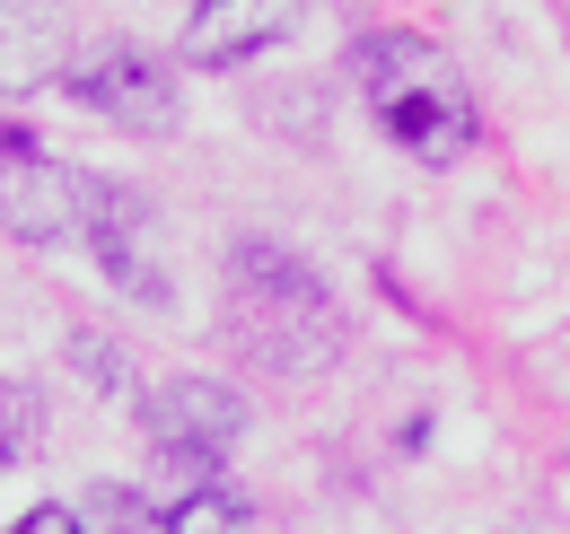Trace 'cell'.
Returning a JSON list of instances; mask_svg holds the SVG:
<instances>
[{"label": "cell", "instance_id": "obj_11", "mask_svg": "<svg viewBox=\"0 0 570 534\" xmlns=\"http://www.w3.org/2000/svg\"><path fill=\"white\" fill-rule=\"evenodd\" d=\"M79 526H167V500H132V491H97V500H79Z\"/></svg>", "mask_w": 570, "mask_h": 534}, {"label": "cell", "instance_id": "obj_4", "mask_svg": "<svg viewBox=\"0 0 570 534\" xmlns=\"http://www.w3.org/2000/svg\"><path fill=\"white\" fill-rule=\"evenodd\" d=\"M237 429H246V403L228 386H212V377H167L141 403V438L176 482H212L219 456L237 447Z\"/></svg>", "mask_w": 570, "mask_h": 534}, {"label": "cell", "instance_id": "obj_6", "mask_svg": "<svg viewBox=\"0 0 570 534\" xmlns=\"http://www.w3.org/2000/svg\"><path fill=\"white\" fill-rule=\"evenodd\" d=\"M79 255H97V271L141 298V307H167V264H158V228H149V201L132 185H97V210L79 228Z\"/></svg>", "mask_w": 570, "mask_h": 534}, {"label": "cell", "instance_id": "obj_10", "mask_svg": "<svg viewBox=\"0 0 570 534\" xmlns=\"http://www.w3.org/2000/svg\"><path fill=\"white\" fill-rule=\"evenodd\" d=\"M255 508L246 500H228V491H194V500H167V526L176 534H203V526H246Z\"/></svg>", "mask_w": 570, "mask_h": 534}, {"label": "cell", "instance_id": "obj_9", "mask_svg": "<svg viewBox=\"0 0 570 534\" xmlns=\"http://www.w3.org/2000/svg\"><path fill=\"white\" fill-rule=\"evenodd\" d=\"M36 447H45V395L18 386V377H0V473L27 465Z\"/></svg>", "mask_w": 570, "mask_h": 534}, {"label": "cell", "instance_id": "obj_7", "mask_svg": "<svg viewBox=\"0 0 570 534\" xmlns=\"http://www.w3.org/2000/svg\"><path fill=\"white\" fill-rule=\"evenodd\" d=\"M289 27H298V0H203L176 36V62L185 70H228V62H255L273 53Z\"/></svg>", "mask_w": 570, "mask_h": 534}, {"label": "cell", "instance_id": "obj_1", "mask_svg": "<svg viewBox=\"0 0 570 534\" xmlns=\"http://www.w3.org/2000/svg\"><path fill=\"white\" fill-rule=\"evenodd\" d=\"M219 334L264 377H316L343 359V307L307 255H289L273 237H237L228 280H219Z\"/></svg>", "mask_w": 570, "mask_h": 534}, {"label": "cell", "instance_id": "obj_3", "mask_svg": "<svg viewBox=\"0 0 570 534\" xmlns=\"http://www.w3.org/2000/svg\"><path fill=\"white\" fill-rule=\"evenodd\" d=\"M62 88H71L88 115L124 123V132H167V123H176V70H167V53H149V44H132V36L71 44Z\"/></svg>", "mask_w": 570, "mask_h": 534}, {"label": "cell", "instance_id": "obj_2", "mask_svg": "<svg viewBox=\"0 0 570 534\" xmlns=\"http://www.w3.org/2000/svg\"><path fill=\"white\" fill-rule=\"evenodd\" d=\"M352 88L368 97L377 132L422 167H456L474 149V88L456 79V62L413 36V27H377L352 44Z\"/></svg>", "mask_w": 570, "mask_h": 534}, {"label": "cell", "instance_id": "obj_5", "mask_svg": "<svg viewBox=\"0 0 570 534\" xmlns=\"http://www.w3.org/2000/svg\"><path fill=\"white\" fill-rule=\"evenodd\" d=\"M97 185L106 176H88V167H62V158H45V149H9L0 158V228L9 237H27V246H79V228H88V210H97Z\"/></svg>", "mask_w": 570, "mask_h": 534}, {"label": "cell", "instance_id": "obj_12", "mask_svg": "<svg viewBox=\"0 0 570 534\" xmlns=\"http://www.w3.org/2000/svg\"><path fill=\"white\" fill-rule=\"evenodd\" d=\"M79 526V508H27L18 517V534H71Z\"/></svg>", "mask_w": 570, "mask_h": 534}, {"label": "cell", "instance_id": "obj_8", "mask_svg": "<svg viewBox=\"0 0 570 534\" xmlns=\"http://www.w3.org/2000/svg\"><path fill=\"white\" fill-rule=\"evenodd\" d=\"M71 62V9L62 0H0V97L53 88Z\"/></svg>", "mask_w": 570, "mask_h": 534}]
</instances>
